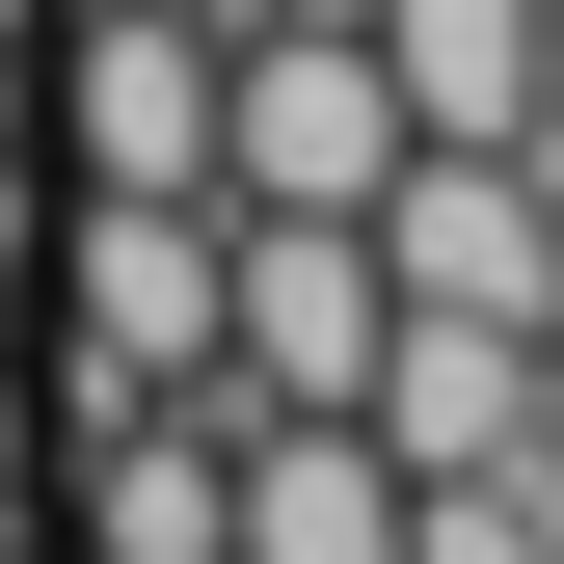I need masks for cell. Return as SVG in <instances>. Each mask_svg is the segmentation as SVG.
I'll use <instances>...</instances> for the list:
<instances>
[{
  "label": "cell",
  "instance_id": "obj_3",
  "mask_svg": "<svg viewBox=\"0 0 564 564\" xmlns=\"http://www.w3.org/2000/svg\"><path fill=\"white\" fill-rule=\"evenodd\" d=\"M216 0H82V28L28 54V108H54V188H216Z\"/></svg>",
  "mask_w": 564,
  "mask_h": 564
},
{
  "label": "cell",
  "instance_id": "obj_8",
  "mask_svg": "<svg viewBox=\"0 0 564 564\" xmlns=\"http://www.w3.org/2000/svg\"><path fill=\"white\" fill-rule=\"evenodd\" d=\"M377 82H403V134H564L538 0H377Z\"/></svg>",
  "mask_w": 564,
  "mask_h": 564
},
{
  "label": "cell",
  "instance_id": "obj_5",
  "mask_svg": "<svg viewBox=\"0 0 564 564\" xmlns=\"http://www.w3.org/2000/svg\"><path fill=\"white\" fill-rule=\"evenodd\" d=\"M377 216H216V403H377Z\"/></svg>",
  "mask_w": 564,
  "mask_h": 564
},
{
  "label": "cell",
  "instance_id": "obj_15",
  "mask_svg": "<svg viewBox=\"0 0 564 564\" xmlns=\"http://www.w3.org/2000/svg\"><path fill=\"white\" fill-rule=\"evenodd\" d=\"M538 82H564V0H538Z\"/></svg>",
  "mask_w": 564,
  "mask_h": 564
},
{
  "label": "cell",
  "instance_id": "obj_6",
  "mask_svg": "<svg viewBox=\"0 0 564 564\" xmlns=\"http://www.w3.org/2000/svg\"><path fill=\"white\" fill-rule=\"evenodd\" d=\"M538 349H564V323H431V296H403L349 431H377L403 484H484V457H538Z\"/></svg>",
  "mask_w": 564,
  "mask_h": 564
},
{
  "label": "cell",
  "instance_id": "obj_13",
  "mask_svg": "<svg viewBox=\"0 0 564 564\" xmlns=\"http://www.w3.org/2000/svg\"><path fill=\"white\" fill-rule=\"evenodd\" d=\"M216 28H377V0H216Z\"/></svg>",
  "mask_w": 564,
  "mask_h": 564
},
{
  "label": "cell",
  "instance_id": "obj_2",
  "mask_svg": "<svg viewBox=\"0 0 564 564\" xmlns=\"http://www.w3.org/2000/svg\"><path fill=\"white\" fill-rule=\"evenodd\" d=\"M377 188H403L377 28H242L216 54V216H377Z\"/></svg>",
  "mask_w": 564,
  "mask_h": 564
},
{
  "label": "cell",
  "instance_id": "obj_11",
  "mask_svg": "<svg viewBox=\"0 0 564 564\" xmlns=\"http://www.w3.org/2000/svg\"><path fill=\"white\" fill-rule=\"evenodd\" d=\"M54 162V108H28V0H0V188H28Z\"/></svg>",
  "mask_w": 564,
  "mask_h": 564
},
{
  "label": "cell",
  "instance_id": "obj_7",
  "mask_svg": "<svg viewBox=\"0 0 564 564\" xmlns=\"http://www.w3.org/2000/svg\"><path fill=\"white\" fill-rule=\"evenodd\" d=\"M216 564H403V457L349 403H242V538Z\"/></svg>",
  "mask_w": 564,
  "mask_h": 564
},
{
  "label": "cell",
  "instance_id": "obj_12",
  "mask_svg": "<svg viewBox=\"0 0 564 564\" xmlns=\"http://www.w3.org/2000/svg\"><path fill=\"white\" fill-rule=\"evenodd\" d=\"M28 296H54V216H28V188H0V349H28Z\"/></svg>",
  "mask_w": 564,
  "mask_h": 564
},
{
  "label": "cell",
  "instance_id": "obj_9",
  "mask_svg": "<svg viewBox=\"0 0 564 564\" xmlns=\"http://www.w3.org/2000/svg\"><path fill=\"white\" fill-rule=\"evenodd\" d=\"M403 564H564V484L484 457V484H403Z\"/></svg>",
  "mask_w": 564,
  "mask_h": 564
},
{
  "label": "cell",
  "instance_id": "obj_16",
  "mask_svg": "<svg viewBox=\"0 0 564 564\" xmlns=\"http://www.w3.org/2000/svg\"><path fill=\"white\" fill-rule=\"evenodd\" d=\"M0 564H28V538H0Z\"/></svg>",
  "mask_w": 564,
  "mask_h": 564
},
{
  "label": "cell",
  "instance_id": "obj_10",
  "mask_svg": "<svg viewBox=\"0 0 564 564\" xmlns=\"http://www.w3.org/2000/svg\"><path fill=\"white\" fill-rule=\"evenodd\" d=\"M28 457H54V403H28V349H0V538H28Z\"/></svg>",
  "mask_w": 564,
  "mask_h": 564
},
{
  "label": "cell",
  "instance_id": "obj_4",
  "mask_svg": "<svg viewBox=\"0 0 564 564\" xmlns=\"http://www.w3.org/2000/svg\"><path fill=\"white\" fill-rule=\"evenodd\" d=\"M377 269H403L431 323H564V134H403Z\"/></svg>",
  "mask_w": 564,
  "mask_h": 564
},
{
  "label": "cell",
  "instance_id": "obj_1",
  "mask_svg": "<svg viewBox=\"0 0 564 564\" xmlns=\"http://www.w3.org/2000/svg\"><path fill=\"white\" fill-rule=\"evenodd\" d=\"M54 431L82 403H188L216 377V188H54Z\"/></svg>",
  "mask_w": 564,
  "mask_h": 564
},
{
  "label": "cell",
  "instance_id": "obj_14",
  "mask_svg": "<svg viewBox=\"0 0 564 564\" xmlns=\"http://www.w3.org/2000/svg\"><path fill=\"white\" fill-rule=\"evenodd\" d=\"M538 484H564V349H538Z\"/></svg>",
  "mask_w": 564,
  "mask_h": 564
}]
</instances>
